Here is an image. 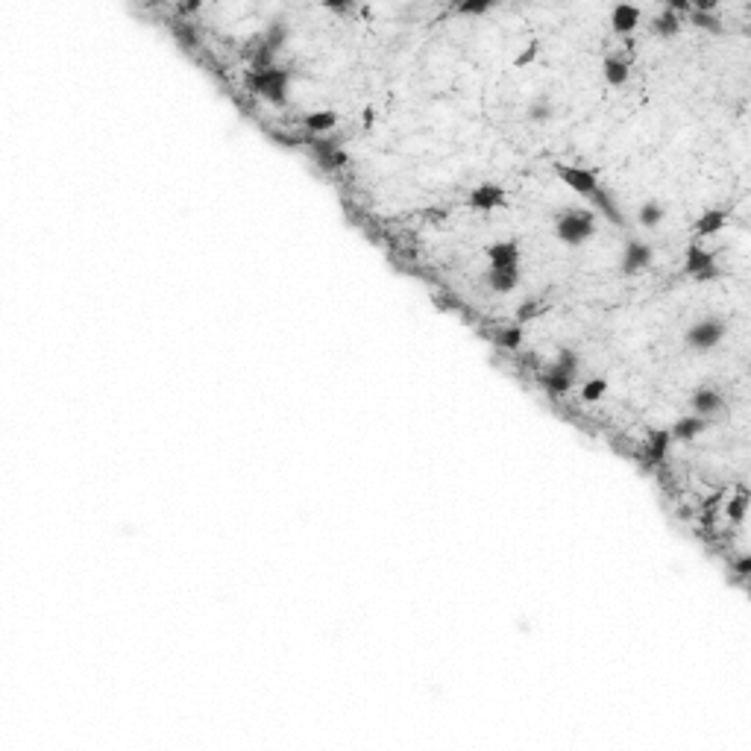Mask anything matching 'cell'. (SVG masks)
Masks as SVG:
<instances>
[{
  "mask_svg": "<svg viewBox=\"0 0 751 751\" xmlns=\"http://www.w3.org/2000/svg\"><path fill=\"white\" fill-rule=\"evenodd\" d=\"M555 235L569 247H578L596 235V211L587 209H567L555 217Z\"/></svg>",
  "mask_w": 751,
  "mask_h": 751,
  "instance_id": "obj_1",
  "label": "cell"
},
{
  "mask_svg": "<svg viewBox=\"0 0 751 751\" xmlns=\"http://www.w3.org/2000/svg\"><path fill=\"white\" fill-rule=\"evenodd\" d=\"M288 80H290L288 70L268 68V70H253V74L247 77V85H250L256 94H261L264 100H271V103H285V97H288Z\"/></svg>",
  "mask_w": 751,
  "mask_h": 751,
  "instance_id": "obj_2",
  "label": "cell"
},
{
  "mask_svg": "<svg viewBox=\"0 0 751 751\" xmlns=\"http://www.w3.org/2000/svg\"><path fill=\"white\" fill-rule=\"evenodd\" d=\"M684 271L695 279V282H713L719 279V268H716V256L710 250H705L701 244H690L687 256H684Z\"/></svg>",
  "mask_w": 751,
  "mask_h": 751,
  "instance_id": "obj_3",
  "label": "cell"
},
{
  "mask_svg": "<svg viewBox=\"0 0 751 751\" xmlns=\"http://www.w3.org/2000/svg\"><path fill=\"white\" fill-rule=\"evenodd\" d=\"M722 337H725V323L716 317H705V320H698L687 329V347L695 352H708L722 341Z\"/></svg>",
  "mask_w": 751,
  "mask_h": 751,
  "instance_id": "obj_4",
  "label": "cell"
},
{
  "mask_svg": "<svg viewBox=\"0 0 751 751\" xmlns=\"http://www.w3.org/2000/svg\"><path fill=\"white\" fill-rule=\"evenodd\" d=\"M555 174H558L575 194H581V197H593V194L602 188L599 185V179L590 174V171H584V167H569V164H555Z\"/></svg>",
  "mask_w": 751,
  "mask_h": 751,
  "instance_id": "obj_5",
  "label": "cell"
},
{
  "mask_svg": "<svg viewBox=\"0 0 751 751\" xmlns=\"http://www.w3.org/2000/svg\"><path fill=\"white\" fill-rule=\"evenodd\" d=\"M651 258H655V250H651L648 244H643V241H628L625 253H622V261H619V271L625 276H634V273L648 268Z\"/></svg>",
  "mask_w": 751,
  "mask_h": 751,
  "instance_id": "obj_6",
  "label": "cell"
},
{
  "mask_svg": "<svg viewBox=\"0 0 751 751\" xmlns=\"http://www.w3.org/2000/svg\"><path fill=\"white\" fill-rule=\"evenodd\" d=\"M722 405H725V399H722L719 391H713V387H695L693 396H690V408L695 411L698 417H705V420H710L713 414H719Z\"/></svg>",
  "mask_w": 751,
  "mask_h": 751,
  "instance_id": "obj_7",
  "label": "cell"
},
{
  "mask_svg": "<svg viewBox=\"0 0 751 751\" xmlns=\"http://www.w3.org/2000/svg\"><path fill=\"white\" fill-rule=\"evenodd\" d=\"M505 203V188L496 185V182H484L478 185L473 194H470V206L478 209V211H493Z\"/></svg>",
  "mask_w": 751,
  "mask_h": 751,
  "instance_id": "obj_8",
  "label": "cell"
},
{
  "mask_svg": "<svg viewBox=\"0 0 751 751\" xmlns=\"http://www.w3.org/2000/svg\"><path fill=\"white\" fill-rule=\"evenodd\" d=\"M488 261L493 271H502V268H517L520 264V247L517 241H496V244L488 247Z\"/></svg>",
  "mask_w": 751,
  "mask_h": 751,
  "instance_id": "obj_9",
  "label": "cell"
},
{
  "mask_svg": "<svg viewBox=\"0 0 751 751\" xmlns=\"http://www.w3.org/2000/svg\"><path fill=\"white\" fill-rule=\"evenodd\" d=\"M314 156L323 167H344L347 164V153L337 147V141H320V138H308Z\"/></svg>",
  "mask_w": 751,
  "mask_h": 751,
  "instance_id": "obj_10",
  "label": "cell"
},
{
  "mask_svg": "<svg viewBox=\"0 0 751 751\" xmlns=\"http://www.w3.org/2000/svg\"><path fill=\"white\" fill-rule=\"evenodd\" d=\"M637 21H640V9H637V6L619 4V6H614V12H611V27H614V33H619V36L634 33V30H637Z\"/></svg>",
  "mask_w": 751,
  "mask_h": 751,
  "instance_id": "obj_11",
  "label": "cell"
},
{
  "mask_svg": "<svg viewBox=\"0 0 751 751\" xmlns=\"http://www.w3.org/2000/svg\"><path fill=\"white\" fill-rule=\"evenodd\" d=\"M540 382H543V387H546V391H549L552 396H564V394L569 391V387H572L575 379H572L567 370H561L558 364H552V367L540 376Z\"/></svg>",
  "mask_w": 751,
  "mask_h": 751,
  "instance_id": "obj_12",
  "label": "cell"
},
{
  "mask_svg": "<svg viewBox=\"0 0 751 751\" xmlns=\"http://www.w3.org/2000/svg\"><path fill=\"white\" fill-rule=\"evenodd\" d=\"M705 429H708V420L698 417V414H693V417H681V420H678L669 434H672V441H695Z\"/></svg>",
  "mask_w": 751,
  "mask_h": 751,
  "instance_id": "obj_13",
  "label": "cell"
},
{
  "mask_svg": "<svg viewBox=\"0 0 751 751\" xmlns=\"http://www.w3.org/2000/svg\"><path fill=\"white\" fill-rule=\"evenodd\" d=\"M520 282V268H502V271H493L488 273V288L496 290V294H508V290H514Z\"/></svg>",
  "mask_w": 751,
  "mask_h": 751,
  "instance_id": "obj_14",
  "label": "cell"
},
{
  "mask_svg": "<svg viewBox=\"0 0 751 751\" xmlns=\"http://www.w3.org/2000/svg\"><path fill=\"white\" fill-rule=\"evenodd\" d=\"M669 443H672V434H669V431H663V429L651 431V434H648V441H646V455H648V461H651V464L663 461L666 452H669Z\"/></svg>",
  "mask_w": 751,
  "mask_h": 751,
  "instance_id": "obj_15",
  "label": "cell"
},
{
  "mask_svg": "<svg viewBox=\"0 0 751 751\" xmlns=\"http://www.w3.org/2000/svg\"><path fill=\"white\" fill-rule=\"evenodd\" d=\"M725 224H728V211H725V209H710V211H705L695 221V235H716Z\"/></svg>",
  "mask_w": 751,
  "mask_h": 751,
  "instance_id": "obj_16",
  "label": "cell"
},
{
  "mask_svg": "<svg viewBox=\"0 0 751 751\" xmlns=\"http://www.w3.org/2000/svg\"><path fill=\"white\" fill-rule=\"evenodd\" d=\"M525 117L531 120V124H549V120L555 117V109H552V100L546 94H540V97H535V100L528 103V109H525Z\"/></svg>",
  "mask_w": 751,
  "mask_h": 751,
  "instance_id": "obj_17",
  "label": "cell"
},
{
  "mask_svg": "<svg viewBox=\"0 0 751 751\" xmlns=\"http://www.w3.org/2000/svg\"><path fill=\"white\" fill-rule=\"evenodd\" d=\"M678 30H681V15H675L672 9H663L655 21H651V33H655V36L669 38V36H675Z\"/></svg>",
  "mask_w": 751,
  "mask_h": 751,
  "instance_id": "obj_18",
  "label": "cell"
},
{
  "mask_svg": "<svg viewBox=\"0 0 751 751\" xmlns=\"http://www.w3.org/2000/svg\"><path fill=\"white\" fill-rule=\"evenodd\" d=\"M303 124H305L308 132H329V130L337 124V115L329 112V109H323V112H308V115L303 117Z\"/></svg>",
  "mask_w": 751,
  "mask_h": 751,
  "instance_id": "obj_19",
  "label": "cell"
},
{
  "mask_svg": "<svg viewBox=\"0 0 751 751\" xmlns=\"http://www.w3.org/2000/svg\"><path fill=\"white\" fill-rule=\"evenodd\" d=\"M663 217H666V211H663V206H661L658 200L643 203L640 211H637V221H640V226H646V229H655V226L663 221Z\"/></svg>",
  "mask_w": 751,
  "mask_h": 751,
  "instance_id": "obj_20",
  "label": "cell"
},
{
  "mask_svg": "<svg viewBox=\"0 0 751 751\" xmlns=\"http://www.w3.org/2000/svg\"><path fill=\"white\" fill-rule=\"evenodd\" d=\"M602 68H604V80H608V85H622L628 80V62L619 59V56H608Z\"/></svg>",
  "mask_w": 751,
  "mask_h": 751,
  "instance_id": "obj_21",
  "label": "cell"
},
{
  "mask_svg": "<svg viewBox=\"0 0 751 751\" xmlns=\"http://www.w3.org/2000/svg\"><path fill=\"white\" fill-rule=\"evenodd\" d=\"M604 394H608V382L604 379H587L584 387H581V399L584 402H599Z\"/></svg>",
  "mask_w": 751,
  "mask_h": 751,
  "instance_id": "obj_22",
  "label": "cell"
},
{
  "mask_svg": "<svg viewBox=\"0 0 751 751\" xmlns=\"http://www.w3.org/2000/svg\"><path fill=\"white\" fill-rule=\"evenodd\" d=\"M496 344H499L502 350H517V347L522 344V329H520V326H508V329L496 332Z\"/></svg>",
  "mask_w": 751,
  "mask_h": 751,
  "instance_id": "obj_23",
  "label": "cell"
},
{
  "mask_svg": "<svg viewBox=\"0 0 751 751\" xmlns=\"http://www.w3.org/2000/svg\"><path fill=\"white\" fill-rule=\"evenodd\" d=\"M555 364H558L561 370H567L572 379L578 376V355H575V350H569V347H564V350L558 352V361H555Z\"/></svg>",
  "mask_w": 751,
  "mask_h": 751,
  "instance_id": "obj_24",
  "label": "cell"
},
{
  "mask_svg": "<svg viewBox=\"0 0 751 751\" xmlns=\"http://www.w3.org/2000/svg\"><path fill=\"white\" fill-rule=\"evenodd\" d=\"M540 311H543V303L535 300V297H528V300H522V305L517 308V320L525 323V320H531V317H537Z\"/></svg>",
  "mask_w": 751,
  "mask_h": 751,
  "instance_id": "obj_25",
  "label": "cell"
},
{
  "mask_svg": "<svg viewBox=\"0 0 751 751\" xmlns=\"http://www.w3.org/2000/svg\"><path fill=\"white\" fill-rule=\"evenodd\" d=\"M690 18H693V23H695V27H705V30H710V33H719V30H722L719 18H713V15H708V12L690 9Z\"/></svg>",
  "mask_w": 751,
  "mask_h": 751,
  "instance_id": "obj_26",
  "label": "cell"
},
{
  "mask_svg": "<svg viewBox=\"0 0 751 751\" xmlns=\"http://www.w3.org/2000/svg\"><path fill=\"white\" fill-rule=\"evenodd\" d=\"M745 505H748V496H745V493H740L737 499H731V505H728V517H731V522H742V517H745Z\"/></svg>",
  "mask_w": 751,
  "mask_h": 751,
  "instance_id": "obj_27",
  "label": "cell"
},
{
  "mask_svg": "<svg viewBox=\"0 0 751 751\" xmlns=\"http://www.w3.org/2000/svg\"><path fill=\"white\" fill-rule=\"evenodd\" d=\"M488 9H490L488 0H473V4L467 0V4H458V12H461V15H484Z\"/></svg>",
  "mask_w": 751,
  "mask_h": 751,
  "instance_id": "obj_28",
  "label": "cell"
},
{
  "mask_svg": "<svg viewBox=\"0 0 751 751\" xmlns=\"http://www.w3.org/2000/svg\"><path fill=\"white\" fill-rule=\"evenodd\" d=\"M174 33H177V38H179L185 47H188V44H191V47L197 44V33H194V30L188 27V23H174Z\"/></svg>",
  "mask_w": 751,
  "mask_h": 751,
  "instance_id": "obj_29",
  "label": "cell"
},
{
  "mask_svg": "<svg viewBox=\"0 0 751 751\" xmlns=\"http://www.w3.org/2000/svg\"><path fill=\"white\" fill-rule=\"evenodd\" d=\"M537 53H540V44H537V41H531V44H528V51L517 56V68H525L528 62H535V56H537Z\"/></svg>",
  "mask_w": 751,
  "mask_h": 751,
  "instance_id": "obj_30",
  "label": "cell"
},
{
  "mask_svg": "<svg viewBox=\"0 0 751 751\" xmlns=\"http://www.w3.org/2000/svg\"><path fill=\"white\" fill-rule=\"evenodd\" d=\"M273 138H276L279 144H285V147H300V144L305 141V138H297V135H288V132H273Z\"/></svg>",
  "mask_w": 751,
  "mask_h": 751,
  "instance_id": "obj_31",
  "label": "cell"
},
{
  "mask_svg": "<svg viewBox=\"0 0 751 751\" xmlns=\"http://www.w3.org/2000/svg\"><path fill=\"white\" fill-rule=\"evenodd\" d=\"M734 572H737V575H742V578L751 572V558H748V555H740V558L734 561Z\"/></svg>",
  "mask_w": 751,
  "mask_h": 751,
  "instance_id": "obj_32",
  "label": "cell"
},
{
  "mask_svg": "<svg viewBox=\"0 0 751 751\" xmlns=\"http://www.w3.org/2000/svg\"><path fill=\"white\" fill-rule=\"evenodd\" d=\"M200 9V0H188V4H179V15H188V12H197Z\"/></svg>",
  "mask_w": 751,
  "mask_h": 751,
  "instance_id": "obj_33",
  "label": "cell"
}]
</instances>
